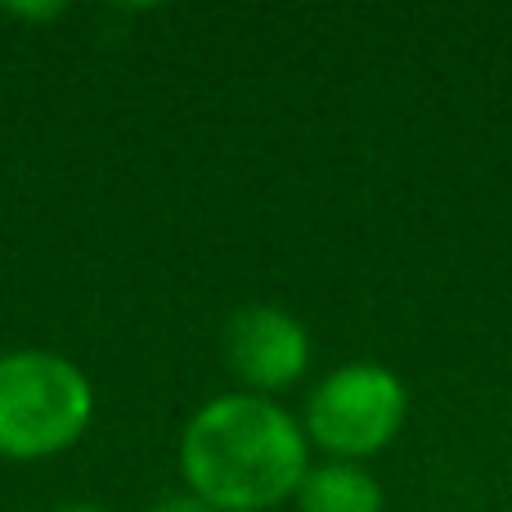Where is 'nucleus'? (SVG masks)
Returning <instances> with one entry per match:
<instances>
[{"label":"nucleus","instance_id":"f257e3e1","mask_svg":"<svg viewBox=\"0 0 512 512\" xmlns=\"http://www.w3.org/2000/svg\"><path fill=\"white\" fill-rule=\"evenodd\" d=\"M306 468V432L270 396H216L180 432V477L216 512H274L297 495Z\"/></svg>","mask_w":512,"mask_h":512},{"label":"nucleus","instance_id":"f03ea898","mask_svg":"<svg viewBox=\"0 0 512 512\" xmlns=\"http://www.w3.org/2000/svg\"><path fill=\"white\" fill-rule=\"evenodd\" d=\"M95 387L59 351L23 346L0 355V459H50L86 436Z\"/></svg>","mask_w":512,"mask_h":512},{"label":"nucleus","instance_id":"7ed1b4c3","mask_svg":"<svg viewBox=\"0 0 512 512\" xmlns=\"http://www.w3.org/2000/svg\"><path fill=\"white\" fill-rule=\"evenodd\" d=\"M409 418V391L400 373L373 360H351L333 369L306 396L301 432L328 459L360 463L387 450Z\"/></svg>","mask_w":512,"mask_h":512},{"label":"nucleus","instance_id":"20e7f679","mask_svg":"<svg viewBox=\"0 0 512 512\" xmlns=\"http://www.w3.org/2000/svg\"><path fill=\"white\" fill-rule=\"evenodd\" d=\"M221 355L243 391L274 400V391H288L310 369V333L283 306H239L225 319Z\"/></svg>","mask_w":512,"mask_h":512},{"label":"nucleus","instance_id":"39448f33","mask_svg":"<svg viewBox=\"0 0 512 512\" xmlns=\"http://www.w3.org/2000/svg\"><path fill=\"white\" fill-rule=\"evenodd\" d=\"M297 512H382V486L364 463H310L297 486Z\"/></svg>","mask_w":512,"mask_h":512},{"label":"nucleus","instance_id":"423d86ee","mask_svg":"<svg viewBox=\"0 0 512 512\" xmlns=\"http://www.w3.org/2000/svg\"><path fill=\"white\" fill-rule=\"evenodd\" d=\"M5 14H14V18H36V23H45V18H59L63 5H5Z\"/></svg>","mask_w":512,"mask_h":512},{"label":"nucleus","instance_id":"0eeeda50","mask_svg":"<svg viewBox=\"0 0 512 512\" xmlns=\"http://www.w3.org/2000/svg\"><path fill=\"white\" fill-rule=\"evenodd\" d=\"M149 512H216V508L198 504L194 495H171V499H162V504H158V508H149Z\"/></svg>","mask_w":512,"mask_h":512},{"label":"nucleus","instance_id":"6e6552de","mask_svg":"<svg viewBox=\"0 0 512 512\" xmlns=\"http://www.w3.org/2000/svg\"><path fill=\"white\" fill-rule=\"evenodd\" d=\"M59 512H108V508H99V504H68V508H59Z\"/></svg>","mask_w":512,"mask_h":512}]
</instances>
